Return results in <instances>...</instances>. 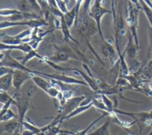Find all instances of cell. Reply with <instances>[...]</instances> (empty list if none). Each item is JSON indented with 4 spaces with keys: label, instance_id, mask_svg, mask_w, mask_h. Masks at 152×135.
<instances>
[{
    "label": "cell",
    "instance_id": "obj_7",
    "mask_svg": "<svg viewBox=\"0 0 152 135\" xmlns=\"http://www.w3.org/2000/svg\"><path fill=\"white\" fill-rule=\"evenodd\" d=\"M139 49L138 48L137 45L135 43L132 36L129 33V38L126 45L125 46L124 53L127 56L129 61L132 64V65L135 67L137 65V62L136 61L137 52Z\"/></svg>",
    "mask_w": 152,
    "mask_h": 135
},
{
    "label": "cell",
    "instance_id": "obj_10",
    "mask_svg": "<svg viewBox=\"0 0 152 135\" xmlns=\"http://www.w3.org/2000/svg\"><path fill=\"white\" fill-rule=\"evenodd\" d=\"M33 49L30 45L26 43H21L18 45H7L2 43H0V50L1 51H12V50H17L23 52V53H27Z\"/></svg>",
    "mask_w": 152,
    "mask_h": 135
},
{
    "label": "cell",
    "instance_id": "obj_5",
    "mask_svg": "<svg viewBox=\"0 0 152 135\" xmlns=\"http://www.w3.org/2000/svg\"><path fill=\"white\" fill-rule=\"evenodd\" d=\"M48 25V23L45 19L40 18L37 19H31L29 20H24L20 21H11L8 20L1 21L0 23V28L1 30H2L7 28H11L13 27H17L20 26H26L28 28L34 29Z\"/></svg>",
    "mask_w": 152,
    "mask_h": 135
},
{
    "label": "cell",
    "instance_id": "obj_22",
    "mask_svg": "<svg viewBox=\"0 0 152 135\" xmlns=\"http://www.w3.org/2000/svg\"><path fill=\"white\" fill-rule=\"evenodd\" d=\"M18 115L15 114L11 108L8 109L4 114L0 115V121L1 122L8 121L12 119L18 120Z\"/></svg>",
    "mask_w": 152,
    "mask_h": 135
},
{
    "label": "cell",
    "instance_id": "obj_23",
    "mask_svg": "<svg viewBox=\"0 0 152 135\" xmlns=\"http://www.w3.org/2000/svg\"><path fill=\"white\" fill-rule=\"evenodd\" d=\"M23 127L26 129L34 133V135H38L41 132H42L41 127H39L33 124L28 122L27 121H24L23 123Z\"/></svg>",
    "mask_w": 152,
    "mask_h": 135
},
{
    "label": "cell",
    "instance_id": "obj_27",
    "mask_svg": "<svg viewBox=\"0 0 152 135\" xmlns=\"http://www.w3.org/2000/svg\"><path fill=\"white\" fill-rule=\"evenodd\" d=\"M55 1L58 9L64 14H65L68 11L66 5V2L64 0H55Z\"/></svg>",
    "mask_w": 152,
    "mask_h": 135
},
{
    "label": "cell",
    "instance_id": "obj_15",
    "mask_svg": "<svg viewBox=\"0 0 152 135\" xmlns=\"http://www.w3.org/2000/svg\"><path fill=\"white\" fill-rule=\"evenodd\" d=\"M37 58L40 60H43L44 58V56L40 55L39 54H38L36 51V50L32 49L30 51H29L27 53H25V54L19 58H17L16 59L18 60L23 65H26V64L27 63L28 61L31 60L33 58Z\"/></svg>",
    "mask_w": 152,
    "mask_h": 135
},
{
    "label": "cell",
    "instance_id": "obj_28",
    "mask_svg": "<svg viewBox=\"0 0 152 135\" xmlns=\"http://www.w3.org/2000/svg\"><path fill=\"white\" fill-rule=\"evenodd\" d=\"M12 96H11L7 92L1 90V95H0V101L2 104H4L8 102Z\"/></svg>",
    "mask_w": 152,
    "mask_h": 135
},
{
    "label": "cell",
    "instance_id": "obj_9",
    "mask_svg": "<svg viewBox=\"0 0 152 135\" xmlns=\"http://www.w3.org/2000/svg\"><path fill=\"white\" fill-rule=\"evenodd\" d=\"M75 72L78 73L82 77L84 81L87 84L88 86H89L93 91L99 94L100 91V87L99 84L96 80V79H94L92 75L88 74L78 68H77Z\"/></svg>",
    "mask_w": 152,
    "mask_h": 135
},
{
    "label": "cell",
    "instance_id": "obj_17",
    "mask_svg": "<svg viewBox=\"0 0 152 135\" xmlns=\"http://www.w3.org/2000/svg\"><path fill=\"white\" fill-rule=\"evenodd\" d=\"M64 17L69 27L71 28L73 25L75 24V23L77 20L75 7L74 6L70 10H68L65 14H64Z\"/></svg>",
    "mask_w": 152,
    "mask_h": 135
},
{
    "label": "cell",
    "instance_id": "obj_1",
    "mask_svg": "<svg viewBox=\"0 0 152 135\" xmlns=\"http://www.w3.org/2000/svg\"><path fill=\"white\" fill-rule=\"evenodd\" d=\"M140 9L137 7H134L131 4L129 5L128 11H126V23L130 30V34L132 36L135 44L138 48H140L139 42L137 34V29L138 25V15Z\"/></svg>",
    "mask_w": 152,
    "mask_h": 135
},
{
    "label": "cell",
    "instance_id": "obj_11",
    "mask_svg": "<svg viewBox=\"0 0 152 135\" xmlns=\"http://www.w3.org/2000/svg\"><path fill=\"white\" fill-rule=\"evenodd\" d=\"M61 20V27H60V30L62 33L64 39L65 41H72L74 43H78V41L72 36L70 32V28L69 27L68 25L67 24L64 17V14L59 18Z\"/></svg>",
    "mask_w": 152,
    "mask_h": 135
},
{
    "label": "cell",
    "instance_id": "obj_26",
    "mask_svg": "<svg viewBox=\"0 0 152 135\" xmlns=\"http://www.w3.org/2000/svg\"><path fill=\"white\" fill-rule=\"evenodd\" d=\"M91 102L93 103V106H94L97 109L102 111L103 112H107V109L103 101H100L99 99H97L96 98H93L91 99Z\"/></svg>",
    "mask_w": 152,
    "mask_h": 135
},
{
    "label": "cell",
    "instance_id": "obj_18",
    "mask_svg": "<svg viewBox=\"0 0 152 135\" xmlns=\"http://www.w3.org/2000/svg\"><path fill=\"white\" fill-rule=\"evenodd\" d=\"M108 115H109V113L107 112H104L101 115H100L99 117H98L97 118H96L95 120H94L88 125H87L85 128H84L83 130L77 131L76 133H74V135H87L88 131L100 120H101L102 118H103L104 117H107Z\"/></svg>",
    "mask_w": 152,
    "mask_h": 135
},
{
    "label": "cell",
    "instance_id": "obj_4",
    "mask_svg": "<svg viewBox=\"0 0 152 135\" xmlns=\"http://www.w3.org/2000/svg\"><path fill=\"white\" fill-rule=\"evenodd\" d=\"M30 72L35 75H38L46 78L53 79L67 84H76V85H82V86H88L87 84L84 80H81L77 78L73 77L72 76L65 75L63 74H55V73H52V74L42 72L40 71L33 70L31 69L30 70Z\"/></svg>",
    "mask_w": 152,
    "mask_h": 135
},
{
    "label": "cell",
    "instance_id": "obj_14",
    "mask_svg": "<svg viewBox=\"0 0 152 135\" xmlns=\"http://www.w3.org/2000/svg\"><path fill=\"white\" fill-rule=\"evenodd\" d=\"M12 73H8L0 76L1 90L7 92L12 86Z\"/></svg>",
    "mask_w": 152,
    "mask_h": 135
},
{
    "label": "cell",
    "instance_id": "obj_16",
    "mask_svg": "<svg viewBox=\"0 0 152 135\" xmlns=\"http://www.w3.org/2000/svg\"><path fill=\"white\" fill-rule=\"evenodd\" d=\"M42 131L44 133L45 135H58L59 134L61 133H66L71 135H74V133L68 131V130H65L60 128L59 125H55L53 127H49L46 129H42Z\"/></svg>",
    "mask_w": 152,
    "mask_h": 135
},
{
    "label": "cell",
    "instance_id": "obj_31",
    "mask_svg": "<svg viewBox=\"0 0 152 135\" xmlns=\"http://www.w3.org/2000/svg\"><path fill=\"white\" fill-rule=\"evenodd\" d=\"M21 128H22L21 127H19L15 131V132H14L13 134H12V135H20V131L21 130Z\"/></svg>",
    "mask_w": 152,
    "mask_h": 135
},
{
    "label": "cell",
    "instance_id": "obj_24",
    "mask_svg": "<svg viewBox=\"0 0 152 135\" xmlns=\"http://www.w3.org/2000/svg\"><path fill=\"white\" fill-rule=\"evenodd\" d=\"M100 95H101L102 101L106 106L108 112L110 114V112H114V109L115 108L114 106V103L111 101L110 99H109L107 97V95L104 94H100Z\"/></svg>",
    "mask_w": 152,
    "mask_h": 135
},
{
    "label": "cell",
    "instance_id": "obj_19",
    "mask_svg": "<svg viewBox=\"0 0 152 135\" xmlns=\"http://www.w3.org/2000/svg\"><path fill=\"white\" fill-rule=\"evenodd\" d=\"M91 106H93V103H92L91 102L90 103L87 104V105H80L77 108H76L74 111H72L68 115H67L65 118L64 120L71 118H72L74 117H75L77 115H78L83 113L84 112H86V111L88 110L90 108H91Z\"/></svg>",
    "mask_w": 152,
    "mask_h": 135
},
{
    "label": "cell",
    "instance_id": "obj_21",
    "mask_svg": "<svg viewBox=\"0 0 152 135\" xmlns=\"http://www.w3.org/2000/svg\"><path fill=\"white\" fill-rule=\"evenodd\" d=\"M7 122L8 123L4 125V130L8 133L13 134L19 127H23L18 120L14 121L11 120Z\"/></svg>",
    "mask_w": 152,
    "mask_h": 135
},
{
    "label": "cell",
    "instance_id": "obj_2",
    "mask_svg": "<svg viewBox=\"0 0 152 135\" xmlns=\"http://www.w3.org/2000/svg\"><path fill=\"white\" fill-rule=\"evenodd\" d=\"M109 13L112 14V11L104 8L102 5V4L96 2H94V4L90 7L88 12V17H90L96 23L99 34L103 42L105 41V39H104L102 33V20L104 15Z\"/></svg>",
    "mask_w": 152,
    "mask_h": 135
},
{
    "label": "cell",
    "instance_id": "obj_20",
    "mask_svg": "<svg viewBox=\"0 0 152 135\" xmlns=\"http://www.w3.org/2000/svg\"><path fill=\"white\" fill-rule=\"evenodd\" d=\"M141 8L143 11L150 24V29H152V9H151L142 0H140Z\"/></svg>",
    "mask_w": 152,
    "mask_h": 135
},
{
    "label": "cell",
    "instance_id": "obj_13",
    "mask_svg": "<svg viewBox=\"0 0 152 135\" xmlns=\"http://www.w3.org/2000/svg\"><path fill=\"white\" fill-rule=\"evenodd\" d=\"M112 121L111 117L108 115L105 121L93 131L87 133V135H110L109 131V125Z\"/></svg>",
    "mask_w": 152,
    "mask_h": 135
},
{
    "label": "cell",
    "instance_id": "obj_6",
    "mask_svg": "<svg viewBox=\"0 0 152 135\" xmlns=\"http://www.w3.org/2000/svg\"><path fill=\"white\" fill-rule=\"evenodd\" d=\"M34 74L27 71L14 69L12 73V86L17 90L19 91L23 84L28 80L31 79Z\"/></svg>",
    "mask_w": 152,
    "mask_h": 135
},
{
    "label": "cell",
    "instance_id": "obj_32",
    "mask_svg": "<svg viewBox=\"0 0 152 135\" xmlns=\"http://www.w3.org/2000/svg\"><path fill=\"white\" fill-rule=\"evenodd\" d=\"M148 135H152V129H151V130L150 133L148 134Z\"/></svg>",
    "mask_w": 152,
    "mask_h": 135
},
{
    "label": "cell",
    "instance_id": "obj_30",
    "mask_svg": "<svg viewBox=\"0 0 152 135\" xmlns=\"http://www.w3.org/2000/svg\"><path fill=\"white\" fill-rule=\"evenodd\" d=\"M151 9H152V1L151 0H142Z\"/></svg>",
    "mask_w": 152,
    "mask_h": 135
},
{
    "label": "cell",
    "instance_id": "obj_3",
    "mask_svg": "<svg viewBox=\"0 0 152 135\" xmlns=\"http://www.w3.org/2000/svg\"><path fill=\"white\" fill-rule=\"evenodd\" d=\"M31 80L37 87L51 98H56L61 92V90L55 86L50 79L34 74Z\"/></svg>",
    "mask_w": 152,
    "mask_h": 135
},
{
    "label": "cell",
    "instance_id": "obj_25",
    "mask_svg": "<svg viewBox=\"0 0 152 135\" xmlns=\"http://www.w3.org/2000/svg\"><path fill=\"white\" fill-rule=\"evenodd\" d=\"M21 11L18 9H11V8H2L0 10V15L2 17H9L20 13Z\"/></svg>",
    "mask_w": 152,
    "mask_h": 135
},
{
    "label": "cell",
    "instance_id": "obj_29",
    "mask_svg": "<svg viewBox=\"0 0 152 135\" xmlns=\"http://www.w3.org/2000/svg\"><path fill=\"white\" fill-rule=\"evenodd\" d=\"M14 69L8 67H6V66H2L1 65V74L0 76H3L4 74H7L8 73H12L14 72Z\"/></svg>",
    "mask_w": 152,
    "mask_h": 135
},
{
    "label": "cell",
    "instance_id": "obj_12",
    "mask_svg": "<svg viewBox=\"0 0 152 135\" xmlns=\"http://www.w3.org/2000/svg\"><path fill=\"white\" fill-rule=\"evenodd\" d=\"M104 42V46L103 48V52L106 56L108 57L110 61V62L113 66H114L118 61V59L116 58V54L113 47L112 44L109 42L105 40Z\"/></svg>",
    "mask_w": 152,
    "mask_h": 135
},
{
    "label": "cell",
    "instance_id": "obj_8",
    "mask_svg": "<svg viewBox=\"0 0 152 135\" xmlns=\"http://www.w3.org/2000/svg\"><path fill=\"white\" fill-rule=\"evenodd\" d=\"M76 58L77 57L74 55L72 51L66 49H62L58 50V51H57L55 54L48 58L51 61L58 64V62L66 61L70 58Z\"/></svg>",
    "mask_w": 152,
    "mask_h": 135
}]
</instances>
